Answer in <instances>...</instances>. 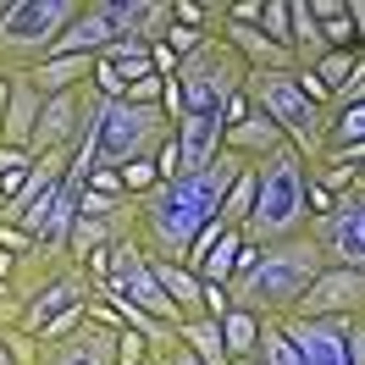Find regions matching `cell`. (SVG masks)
Masks as SVG:
<instances>
[{
    "instance_id": "17",
    "label": "cell",
    "mask_w": 365,
    "mask_h": 365,
    "mask_svg": "<svg viewBox=\"0 0 365 365\" xmlns=\"http://www.w3.org/2000/svg\"><path fill=\"white\" fill-rule=\"evenodd\" d=\"M277 144H288V138L277 133L260 111H250V116H238L232 128H222V150H227V155H238V160H250V166H255L260 155H272Z\"/></svg>"
},
{
    "instance_id": "9",
    "label": "cell",
    "mask_w": 365,
    "mask_h": 365,
    "mask_svg": "<svg viewBox=\"0 0 365 365\" xmlns=\"http://www.w3.org/2000/svg\"><path fill=\"white\" fill-rule=\"evenodd\" d=\"M304 238L310 250L327 260V266H349V272H365V188H349L332 200V210H321L304 222Z\"/></svg>"
},
{
    "instance_id": "7",
    "label": "cell",
    "mask_w": 365,
    "mask_h": 365,
    "mask_svg": "<svg viewBox=\"0 0 365 365\" xmlns=\"http://www.w3.org/2000/svg\"><path fill=\"white\" fill-rule=\"evenodd\" d=\"M94 299H122V304H133V310H144V316H155L160 327H172V332H178V321H182L178 310L166 304L155 272H150V255L138 250L133 232H122V238L106 244V282L94 288Z\"/></svg>"
},
{
    "instance_id": "30",
    "label": "cell",
    "mask_w": 365,
    "mask_h": 365,
    "mask_svg": "<svg viewBox=\"0 0 365 365\" xmlns=\"http://www.w3.org/2000/svg\"><path fill=\"white\" fill-rule=\"evenodd\" d=\"M138 365H150V360H138Z\"/></svg>"
},
{
    "instance_id": "12",
    "label": "cell",
    "mask_w": 365,
    "mask_h": 365,
    "mask_svg": "<svg viewBox=\"0 0 365 365\" xmlns=\"http://www.w3.org/2000/svg\"><path fill=\"white\" fill-rule=\"evenodd\" d=\"M343 321L349 316H332V321L282 316V332L299 349V365H349V354H343Z\"/></svg>"
},
{
    "instance_id": "16",
    "label": "cell",
    "mask_w": 365,
    "mask_h": 365,
    "mask_svg": "<svg viewBox=\"0 0 365 365\" xmlns=\"http://www.w3.org/2000/svg\"><path fill=\"white\" fill-rule=\"evenodd\" d=\"M111 45H116L111 23L100 17V6H94V0H83V11L61 28V39L50 45V56H89V61H94L100 50H111Z\"/></svg>"
},
{
    "instance_id": "6",
    "label": "cell",
    "mask_w": 365,
    "mask_h": 365,
    "mask_svg": "<svg viewBox=\"0 0 365 365\" xmlns=\"http://www.w3.org/2000/svg\"><path fill=\"white\" fill-rule=\"evenodd\" d=\"M78 11H83V0H11L0 17V72H23L45 61Z\"/></svg>"
},
{
    "instance_id": "8",
    "label": "cell",
    "mask_w": 365,
    "mask_h": 365,
    "mask_svg": "<svg viewBox=\"0 0 365 365\" xmlns=\"http://www.w3.org/2000/svg\"><path fill=\"white\" fill-rule=\"evenodd\" d=\"M178 89H182V111L188 116H216L232 94L244 89V61L210 34L194 56L178 61Z\"/></svg>"
},
{
    "instance_id": "24",
    "label": "cell",
    "mask_w": 365,
    "mask_h": 365,
    "mask_svg": "<svg viewBox=\"0 0 365 365\" xmlns=\"http://www.w3.org/2000/svg\"><path fill=\"white\" fill-rule=\"evenodd\" d=\"M160 83H166V78L144 72V78H133V83H128V94H122V100H128V106H160Z\"/></svg>"
},
{
    "instance_id": "11",
    "label": "cell",
    "mask_w": 365,
    "mask_h": 365,
    "mask_svg": "<svg viewBox=\"0 0 365 365\" xmlns=\"http://www.w3.org/2000/svg\"><path fill=\"white\" fill-rule=\"evenodd\" d=\"M78 122H83V83H78V89H67V94H50V100H39L34 133H28V160L50 155V150H72Z\"/></svg>"
},
{
    "instance_id": "3",
    "label": "cell",
    "mask_w": 365,
    "mask_h": 365,
    "mask_svg": "<svg viewBox=\"0 0 365 365\" xmlns=\"http://www.w3.org/2000/svg\"><path fill=\"white\" fill-rule=\"evenodd\" d=\"M304 155L294 144H277L272 155L255 160V200L250 216H244V244L266 250V244H288V238H304Z\"/></svg>"
},
{
    "instance_id": "21",
    "label": "cell",
    "mask_w": 365,
    "mask_h": 365,
    "mask_svg": "<svg viewBox=\"0 0 365 365\" xmlns=\"http://www.w3.org/2000/svg\"><path fill=\"white\" fill-rule=\"evenodd\" d=\"M116 178H122V194L128 200H144L150 188L160 182V172H155V160L144 155V160H128V166H116Z\"/></svg>"
},
{
    "instance_id": "23",
    "label": "cell",
    "mask_w": 365,
    "mask_h": 365,
    "mask_svg": "<svg viewBox=\"0 0 365 365\" xmlns=\"http://www.w3.org/2000/svg\"><path fill=\"white\" fill-rule=\"evenodd\" d=\"M205 39H210V34H200V28H178V23H172V28H166V34H160V45L172 50L178 61H182V56H194V50L205 45Z\"/></svg>"
},
{
    "instance_id": "18",
    "label": "cell",
    "mask_w": 365,
    "mask_h": 365,
    "mask_svg": "<svg viewBox=\"0 0 365 365\" xmlns=\"http://www.w3.org/2000/svg\"><path fill=\"white\" fill-rule=\"evenodd\" d=\"M216 327H222V349H227V360H255V349H260V321H255L250 310H227Z\"/></svg>"
},
{
    "instance_id": "14",
    "label": "cell",
    "mask_w": 365,
    "mask_h": 365,
    "mask_svg": "<svg viewBox=\"0 0 365 365\" xmlns=\"http://www.w3.org/2000/svg\"><path fill=\"white\" fill-rule=\"evenodd\" d=\"M39 116V94L28 83V72H6V106H0V144L28 155V133Z\"/></svg>"
},
{
    "instance_id": "20",
    "label": "cell",
    "mask_w": 365,
    "mask_h": 365,
    "mask_svg": "<svg viewBox=\"0 0 365 365\" xmlns=\"http://www.w3.org/2000/svg\"><path fill=\"white\" fill-rule=\"evenodd\" d=\"M360 67H365L360 50H327V56H321L310 72H316V83L327 89V100H332V89H338V83H349V78H354Z\"/></svg>"
},
{
    "instance_id": "26",
    "label": "cell",
    "mask_w": 365,
    "mask_h": 365,
    "mask_svg": "<svg viewBox=\"0 0 365 365\" xmlns=\"http://www.w3.org/2000/svg\"><path fill=\"white\" fill-rule=\"evenodd\" d=\"M0 250L17 255V260H28V255H34V238H28V232H17V227H0Z\"/></svg>"
},
{
    "instance_id": "25",
    "label": "cell",
    "mask_w": 365,
    "mask_h": 365,
    "mask_svg": "<svg viewBox=\"0 0 365 365\" xmlns=\"http://www.w3.org/2000/svg\"><path fill=\"white\" fill-rule=\"evenodd\" d=\"M150 365H200V360H194V354L178 343V332H172V343H166V349H155V354H150Z\"/></svg>"
},
{
    "instance_id": "19",
    "label": "cell",
    "mask_w": 365,
    "mask_h": 365,
    "mask_svg": "<svg viewBox=\"0 0 365 365\" xmlns=\"http://www.w3.org/2000/svg\"><path fill=\"white\" fill-rule=\"evenodd\" d=\"M304 178L338 200V194H349V188H360V166H343V160H304Z\"/></svg>"
},
{
    "instance_id": "1",
    "label": "cell",
    "mask_w": 365,
    "mask_h": 365,
    "mask_svg": "<svg viewBox=\"0 0 365 365\" xmlns=\"http://www.w3.org/2000/svg\"><path fill=\"white\" fill-rule=\"evenodd\" d=\"M244 166H250V160H238V155L222 150L205 172H182V178H172V182H155L144 200H128V205H133L138 250L150 255V260H172V266H182L188 244L200 238L205 222H216V210H222L232 178H238Z\"/></svg>"
},
{
    "instance_id": "10",
    "label": "cell",
    "mask_w": 365,
    "mask_h": 365,
    "mask_svg": "<svg viewBox=\"0 0 365 365\" xmlns=\"http://www.w3.org/2000/svg\"><path fill=\"white\" fill-rule=\"evenodd\" d=\"M299 321H332V316H365V272L349 266H327V272L299 294V304L288 310Z\"/></svg>"
},
{
    "instance_id": "27",
    "label": "cell",
    "mask_w": 365,
    "mask_h": 365,
    "mask_svg": "<svg viewBox=\"0 0 365 365\" xmlns=\"http://www.w3.org/2000/svg\"><path fill=\"white\" fill-rule=\"evenodd\" d=\"M200 288H205V316L222 321L227 316V288H210V282H200Z\"/></svg>"
},
{
    "instance_id": "2",
    "label": "cell",
    "mask_w": 365,
    "mask_h": 365,
    "mask_svg": "<svg viewBox=\"0 0 365 365\" xmlns=\"http://www.w3.org/2000/svg\"><path fill=\"white\" fill-rule=\"evenodd\" d=\"M321 272H327V260L310 250V238L266 244V250L255 255L250 272L227 282V310H250L255 321H282Z\"/></svg>"
},
{
    "instance_id": "22",
    "label": "cell",
    "mask_w": 365,
    "mask_h": 365,
    "mask_svg": "<svg viewBox=\"0 0 365 365\" xmlns=\"http://www.w3.org/2000/svg\"><path fill=\"white\" fill-rule=\"evenodd\" d=\"M83 321H89V304H72V310H61L56 321H45V327L34 332V343H61V338H72Z\"/></svg>"
},
{
    "instance_id": "13",
    "label": "cell",
    "mask_w": 365,
    "mask_h": 365,
    "mask_svg": "<svg viewBox=\"0 0 365 365\" xmlns=\"http://www.w3.org/2000/svg\"><path fill=\"white\" fill-rule=\"evenodd\" d=\"M34 365H116V332L83 321L72 338L39 343V360H34Z\"/></svg>"
},
{
    "instance_id": "5",
    "label": "cell",
    "mask_w": 365,
    "mask_h": 365,
    "mask_svg": "<svg viewBox=\"0 0 365 365\" xmlns=\"http://www.w3.org/2000/svg\"><path fill=\"white\" fill-rule=\"evenodd\" d=\"M238 94H244V100H250V111L266 116V122H272V128L288 138V144H294L304 160H316L327 111H316V106L299 94L294 67H260V72L244 67V89H238Z\"/></svg>"
},
{
    "instance_id": "4",
    "label": "cell",
    "mask_w": 365,
    "mask_h": 365,
    "mask_svg": "<svg viewBox=\"0 0 365 365\" xmlns=\"http://www.w3.org/2000/svg\"><path fill=\"white\" fill-rule=\"evenodd\" d=\"M172 133L160 106H128V100H100L89 89V138L94 166H128V160L155 155V144Z\"/></svg>"
},
{
    "instance_id": "29",
    "label": "cell",
    "mask_w": 365,
    "mask_h": 365,
    "mask_svg": "<svg viewBox=\"0 0 365 365\" xmlns=\"http://www.w3.org/2000/svg\"><path fill=\"white\" fill-rule=\"evenodd\" d=\"M0 106H6V72H0Z\"/></svg>"
},
{
    "instance_id": "28",
    "label": "cell",
    "mask_w": 365,
    "mask_h": 365,
    "mask_svg": "<svg viewBox=\"0 0 365 365\" xmlns=\"http://www.w3.org/2000/svg\"><path fill=\"white\" fill-rule=\"evenodd\" d=\"M28 166H34V160H28L23 150H6V144H0V178H6V172H28Z\"/></svg>"
},
{
    "instance_id": "15",
    "label": "cell",
    "mask_w": 365,
    "mask_h": 365,
    "mask_svg": "<svg viewBox=\"0 0 365 365\" xmlns=\"http://www.w3.org/2000/svg\"><path fill=\"white\" fill-rule=\"evenodd\" d=\"M172 138H178L182 172H205L210 160L222 155V111H216V116H182V122H172Z\"/></svg>"
}]
</instances>
